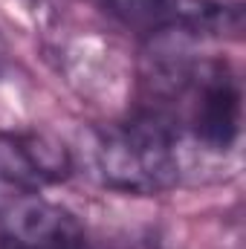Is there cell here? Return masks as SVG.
Masks as SVG:
<instances>
[{
	"instance_id": "6da1fadb",
	"label": "cell",
	"mask_w": 246,
	"mask_h": 249,
	"mask_svg": "<svg viewBox=\"0 0 246 249\" xmlns=\"http://www.w3.org/2000/svg\"><path fill=\"white\" fill-rule=\"evenodd\" d=\"M168 58L157 64L154 84L168 99L154 105L177 136L188 133L197 148L206 154H229L241 139L244 122V90L238 72L226 61H194V58Z\"/></svg>"
},
{
	"instance_id": "7a4b0ae2",
	"label": "cell",
	"mask_w": 246,
	"mask_h": 249,
	"mask_svg": "<svg viewBox=\"0 0 246 249\" xmlns=\"http://www.w3.org/2000/svg\"><path fill=\"white\" fill-rule=\"evenodd\" d=\"M90 154L102 186L124 194H159L180 183V136L154 107L96 130Z\"/></svg>"
},
{
	"instance_id": "3957f363",
	"label": "cell",
	"mask_w": 246,
	"mask_h": 249,
	"mask_svg": "<svg viewBox=\"0 0 246 249\" xmlns=\"http://www.w3.org/2000/svg\"><path fill=\"white\" fill-rule=\"evenodd\" d=\"M119 23L157 38L241 32V6L217 0H90Z\"/></svg>"
},
{
	"instance_id": "277c9868",
	"label": "cell",
	"mask_w": 246,
	"mask_h": 249,
	"mask_svg": "<svg viewBox=\"0 0 246 249\" xmlns=\"http://www.w3.org/2000/svg\"><path fill=\"white\" fill-rule=\"evenodd\" d=\"M0 249H87L72 212L41 191L0 186Z\"/></svg>"
},
{
	"instance_id": "5b68a950",
	"label": "cell",
	"mask_w": 246,
	"mask_h": 249,
	"mask_svg": "<svg viewBox=\"0 0 246 249\" xmlns=\"http://www.w3.org/2000/svg\"><path fill=\"white\" fill-rule=\"evenodd\" d=\"M72 174L67 145L50 133H0V186L41 191Z\"/></svg>"
},
{
	"instance_id": "8992f818",
	"label": "cell",
	"mask_w": 246,
	"mask_h": 249,
	"mask_svg": "<svg viewBox=\"0 0 246 249\" xmlns=\"http://www.w3.org/2000/svg\"><path fill=\"white\" fill-rule=\"evenodd\" d=\"M3 61H6V47H3V41H0V67H3Z\"/></svg>"
}]
</instances>
